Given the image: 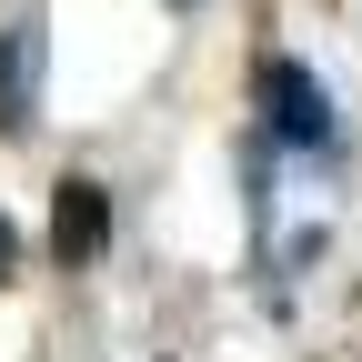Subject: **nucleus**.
Returning <instances> with one entry per match:
<instances>
[{"label": "nucleus", "mask_w": 362, "mask_h": 362, "mask_svg": "<svg viewBox=\"0 0 362 362\" xmlns=\"http://www.w3.org/2000/svg\"><path fill=\"white\" fill-rule=\"evenodd\" d=\"M262 131H272V151H312V161H322V151L342 141L332 90L312 81L302 61H262Z\"/></svg>", "instance_id": "f257e3e1"}, {"label": "nucleus", "mask_w": 362, "mask_h": 362, "mask_svg": "<svg viewBox=\"0 0 362 362\" xmlns=\"http://www.w3.org/2000/svg\"><path fill=\"white\" fill-rule=\"evenodd\" d=\"M40 81H51V21L21 11L11 30H0V131L40 121Z\"/></svg>", "instance_id": "f03ea898"}, {"label": "nucleus", "mask_w": 362, "mask_h": 362, "mask_svg": "<svg viewBox=\"0 0 362 362\" xmlns=\"http://www.w3.org/2000/svg\"><path fill=\"white\" fill-rule=\"evenodd\" d=\"M101 242H111V192L71 171V181H61V202H51V262H90Z\"/></svg>", "instance_id": "7ed1b4c3"}, {"label": "nucleus", "mask_w": 362, "mask_h": 362, "mask_svg": "<svg viewBox=\"0 0 362 362\" xmlns=\"http://www.w3.org/2000/svg\"><path fill=\"white\" fill-rule=\"evenodd\" d=\"M11 262H21V232H11V221H0V282H11Z\"/></svg>", "instance_id": "20e7f679"}]
</instances>
